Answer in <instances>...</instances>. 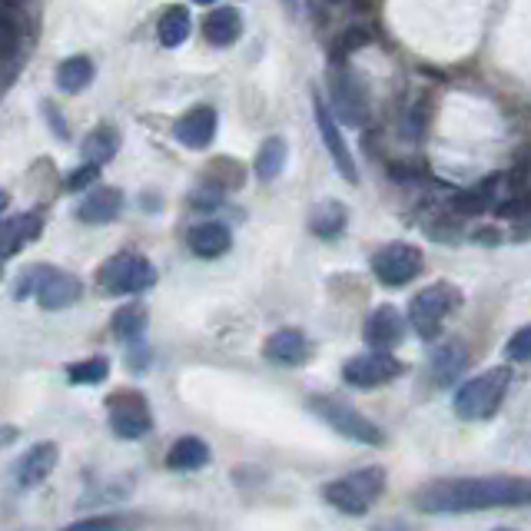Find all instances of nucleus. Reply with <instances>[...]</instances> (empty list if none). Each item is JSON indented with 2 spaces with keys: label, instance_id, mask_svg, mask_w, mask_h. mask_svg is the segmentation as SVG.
<instances>
[{
  "label": "nucleus",
  "instance_id": "cd10ccee",
  "mask_svg": "<svg viewBox=\"0 0 531 531\" xmlns=\"http://www.w3.org/2000/svg\"><path fill=\"white\" fill-rule=\"evenodd\" d=\"M190 30H193V17H190V10H186L183 4H176L170 7L166 14L160 17V24H156V37H160V44L163 47H180L186 37H190Z\"/></svg>",
  "mask_w": 531,
  "mask_h": 531
},
{
  "label": "nucleus",
  "instance_id": "393cba45",
  "mask_svg": "<svg viewBox=\"0 0 531 531\" xmlns=\"http://www.w3.org/2000/svg\"><path fill=\"white\" fill-rule=\"evenodd\" d=\"M495 186H498V176H488L485 183H475V186H468V190L455 193L452 210L458 216H482L488 206L495 203Z\"/></svg>",
  "mask_w": 531,
  "mask_h": 531
},
{
  "label": "nucleus",
  "instance_id": "ddd939ff",
  "mask_svg": "<svg viewBox=\"0 0 531 531\" xmlns=\"http://www.w3.org/2000/svg\"><path fill=\"white\" fill-rule=\"evenodd\" d=\"M40 229H44V213L40 210L4 216V220H0V263L17 256L27 243H34L40 236Z\"/></svg>",
  "mask_w": 531,
  "mask_h": 531
},
{
  "label": "nucleus",
  "instance_id": "f704fd0d",
  "mask_svg": "<svg viewBox=\"0 0 531 531\" xmlns=\"http://www.w3.org/2000/svg\"><path fill=\"white\" fill-rule=\"evenodd\" d=\"M498 216H502V220H525L528 216V196L525 193L508 196V203L498 206Z\"/></svg>",
  "mask_w": 531,
  "mask_h": 531
},
{
  "label": "nucleus",
  "instance_id": "bb28decb",
  "mask_svg": "<svg viewBox=\"0 0 531 531\" xmlns=\"http://www.w3.org/2000/svg\"><path fill=\"white\" fill-rule=\"evenodd\" d=\"M110 329L120 342H140L143 332H147V306H140V303L120 306L113 312Z\"/></svg>",
  "mask_w": 531,
  "mask_h": 531
},
{
  "label": "nucleus",
  "instance_id": "7ed1b4c3",
  "mask_svg": "<svg viewBox=\"0 0 531 531\" xmlns=\"http://www.w3.org/2000/svg\"><path fill=\"white\" fill-rule=\"evenodd\" d=\"M385 492V468L379 465H369V468H359V472H349L336 478V482H329L322 488V498L336 508L342 515H369V508L379 502Z\"/></svg>",
  "mask_w": 531,
  "mask_h": 531
},
{
  "label": "nucleus",
  "instance_id": "f3484780",
  "mask_svg": "<svg viewBox=\"0 0 531 531\" xmlns=\"http://www.w3.org/2000/svg\"><path fill=\"white\" fill-rule=\"evenodd\" d=\"M123 213V190L120 186H97L80 200L77 206V220L100 226V223H113Z\"/></svg>",
  "mask_w": 531,
  "mask_h": 531
},
{
  "label": "nucleus",
  "instance_id": "412c9836",
  "mask_svg": "<svg viewBox=\"0 0 531 531\" xmlns=\"http://www.w3.org/2000/svg\"><path fill=\"white\" fill-rule=\"evenodd\" d=\"M166 465L173 472H196V468L210 465V445L196 435H183V439L173 442V449L166 452Z\"/></svg>",
  "mask_w": 531,
  "mask_h": 531
},
{
  "label": "nucleus",
  "instance_id": "a211bd4d",
  "mask_svg": "<svg viewBox=\"0 0 531 531\" xmlns=\"http://www.w3.org/2000/svg\"><path fill=\"white\" fill-rule=\"evenodd\" d=\"M263 352L276 366H303L309 359V339L303 329H279L266 339Z\"/></svg>",
  "mask_w": 531,
  "mask_h": 531
},
{
  "label": "nucleus",
  "instance_id": "39448f33",
  "mask_svg": "<svg viewBox=\"0 0 531 531\" xmlns=\"http://www.w3.org/2000/svg\"><path fill=\"white\" fill-rule=\"evenodd\" d=\"M309 409L319 415L329 429H336L342 439H352L359 445H382V429L372 419H366L359 409H352L349 402L329 399V395H316L309 399Z\"/></svg>",
  "mask_w": 531,
  "mask_h": 531
},
{
  "label": "nucleus",
  "instance_id": "2eb2a0df",
  "mask_svg": "<svg viewBox=\"0 0 531 531\" xmlns=\"http://www.w3.org/2000/svg\"><path fill=\"white\" fill-rule=\"evenodd\" d=\"M405 336V319L395 306H379L376 312H369L366 326H362V339L369 349H385L392 352Z\"/></svg>",
  "mask_w": 531,
  "mask_h": 531
},
{
  "label": "nucleus",
  "instance_id": "4be33fe9",
  "mask_svg": "<svg viewBox=\"0 0 531 531\" xmlns=\"http://www.w3.org/2000/svg\"><path fill=\"white\" fill-rule=\"evenodd\" d=\"M468 369V349L462 342H445L432 352V376L439 385H452Z\"/></svg>",
  "mask_w": 531,
  "mask_h": 531
},
{
  "label": "nucleus",
  "instance_id": "f8f14e48",
  "mask_svg": "<svg viewBox=\"0 0 531 531\" xmlns=\"http://www.w3.org/2000/svg\"><path fill=\"white\" fill-rule=\"evenodd\" d=\"M57 445L54 442H37V445H30V449L24 452L14 462V482L17 488H37V485H44L50 472L57 468Z\"/></svg>",
  "mask_w": 531,
  "mask_h": 531
},
{
  "label": "nucleus",
  "instance_id": "e433bc0d",
  "mask_svg": "<svg viewBox=\"0 0 531 531\" xmlns=\"http://www.w3.org/2000/svg\"><path fill=\"white\" fill-rule=\"evenodd\" d=\"M17 439V429H10V425H0V449H4V445H10Z\"/></svg>",
  "mask_w": 531,
  "mask_h": 531
},
{
  "label": "nucleus",
  "instance_id": "b1692460",
  "mask_svg": "<svg viewBox=\"0 0 531 531\" xmlns=\"http://www.w3.org/2000/svg\"><path fill=\"white\" fill-rule=\"evenodd\" d=\"M120 130L117 127H110V123H100V127H93L87 133V140H83V160H90V163H110L113 156L120 153Z\"/></svg>",
  "mask_w": 531,
  "mask_h": 531
},
{
  "label": "nucleus",
  "instance_id": "1a4fd4ad",
  "mask_svg": "<svg viewBox=\"0 0 531 531\" xmlns=\"http://www.w3.org/2000/svg\"><path fill=\"white\" fill-rule=\"evenodd\" d=\"M107 415H110V429L113 435L127 442L147 439L153 429V412L147 399L140 392H117L107 399Z\"/></svg>",
  "mask_w": 531,
  "mask_h": 531
},
{
  "label": "nucleus",
  "instance_id": "58836bf2",
  "mask_svg": "<svg viewBox=\"0 0 531 531\" xmlns=\"http://www.w3.org/2000/svg\"><path fill=\"white\" fill-rule=\"evenodd\" d=\"M193 4H203V7H210V4H216V0H193Z\"/></svg>",
  "mask_w": 531,
  "mask_h": 531
},
{
  "label": "nucleus",
  "instance_id": "4c0bfd02",
  "mask_svg": "<svg viewBox=\"0 0 531 531\" xmlns=\"http://www.w3.org/2000/svg\"><path fill=\"white\" fill-rule=\"evenodd\" d=\"M7 206H10V193H4V190H0V213H4Z\"/></svg>",
  "mask_w": 531,
  "mask_h": 531
},
{
  "label": "nucleus",
  "instance_id": "c85d7f7f",
  "mask_svg": "<svg viewBox=\"0 0 531 531\" xmlns=\"http://www.w3.org/2000/svg\"><path fill=\"white\" fill-rule=\"evenodd\" d=\"M93 60L90 57H67L64 64L57 67V87L64 90V93H80L83 87H90V80H93Z\"/></svg>",
  "mask_w": 531,
  "mask_h": 531
},
{
  "label": "nucleus",
  "instance_id": "423d86ee",
  "mask_svg": "<svg viewBox=\"0 0 531 531\" xmlns=\"http://www.w3.org/2000/svg\"><path fill=\"white\" fill-rule=\"evenodd\" d=\"M458 303H462V296H458V289L449 286V283H435V286H429V289H422V293L412 296V303H409V322H412V329L419 332L425 342L439 339L445 316H449V312H452Z\"/></svg>",
  "mask_w": 531,
  "mask_h": 531
},
{
  "label": "nucleus",
  "instance_id": "4468645a",
  "mask_svg": "<svg viewBox=\"0 0 531 531\" xmlns=\"http://www.w3.org/2000/svg\"><path fill=\"white\" fill-rule=\"evenodd\" d=\"M216 127H220V117H216L213 107H206V103H200V107H193L190 113H183L180 120H176L173 127V137L183 143V147L190 150H206L216 137Z\"/></svg>",
  "mask_w": 531,
  "mask_h": 531
},
{
  "label": "nucleus",
  "instance_id": "dca6fc26",
  "mask_svg": "<svg viewBox=\"0 0 531 531\" xmlns=\"http://www.w3.org/2000/svg\"><path fill=\"white\" fill-rule=\"evenodd\" d=\"M83 296V283L80 276L64 273V269H50L47 279L37 289V303L40 309L57 312V309H70Z\"/></svg>",
  "mask_w": 531,
  "mask_h": 531
},
{
  "label": "nucleus",
  "instance_id": "6e6552de",
  "mask_svg": "<svg viewBox=\"0 0 531 531\" xmlns=\"http://www.w3.org/2000/svg\"><path fill=\"white\" fill-rule=\"evenodd\" d=\"M422 266H425L422 249L412 243H389L372 256V273H376L379 283L389 289L409 286L412 279L422 273Z\"/></svg>",
  "mask_w": 531,
  "mask_h": 531
},
{
  "label": "nucleus",
  "instance_id": "2f4dec72",
  "mask_svg": "<svg viewBox=\"0 0 531 531\" xmlns=\"http://www.w3.org/2000/svg\"><path fill=\"white\" fill-rule=\"evenodd\" d=\"M20 47V24L7 4H0V57H14Z\"/></svg>",
  "mask_w": 531,
  "mask_h": 531
},
{
  "label": "nucleus",
  "instance_id": "f257e3e1",
  "mask_svg": "<svg viewBox=\"0 0 531 531\" xmlns=\"http://www.w3.org/2000/svg\"><path fill=\"white\" fill-rule=\"evenodd\" d=\"M531 498L528 478L488 475V478H449L415 495V508L425 515H468L488 508H522Z\"/></svg>",
  "mask_w": 531,
  "mask_h": 531
},
{
  "label": "nucleus",
  "instance_id": "5701e85b",
  "mask_svg": "<svg viewBox=\"0 0 531 531\" xmlns=\"http://www.w3.org/2000/svg\"><path fill=\"white\" fill-rule=\"evenodd\" d=\"M346 223H349V210L342 203H336V200H326V203L312 206V213H309V229H312V236H319V239L342 236Z\"/></svg>",
  "mask_w": 531,
  "mask_h": 531
},
{
  "label": "nucleus",
  "instance_id": "72a5a7b5",
  "mask_svg": "<svg viewBox=\"0 0 531 531\" xmlns=\"http://www.w3.org/2000/svg\"><path fill=\"white\" fill-rule=\"evenodd\" d=\"M505 356L512 359V362H528L531 359V329L528 326H522L512 339H508Z\"/></svg>",
  "mask_w": 531,
  "mask_h": 531
},
{
  "label": "nucleus",
  "instance_id": "c756f323",
  "mask_svg": "<svg viewBox=\"0 0 531 531\" xmlns=\"http://www.w3.org/2000/svg\"><path fill=\"white\" fill-rule=\"evenodd\" d=\"M107 376H110L107 356H93V359H83V362H74V366H67L70 385H100Z\"/></svg>",
  "mask_w": 531,
  "mask_h": 531
},
{
  "label": "nucleus",
  "instance_id": "7c9ffc66",
  "mask_svg": "<svg viewBox=\"0 0 531 531\" xmlns=\"http://www.w3.org/2000/svg\"><path fill=\"white\" fill-rule=\"evenodd\" d=\"M54 266H47V263H34V266H27L24 273L17 276V283H14V299H30V296H37V289H40V283L47 279V273Z\"/></svg>",
  "mask_w": 531,
  "mask_h": 531
},
{
  "label": "nucleus",
  "instance_id": "ea45409f",
  "mask_svg": "<svg viewBox=\"0 0 531 531\" xmlns=\"http://www.w3.org/2000/svg\"><path fill=\"white\" fill-rule=\"evenodd\" d=\"M4 4H7V7H17V4H24V0H4Z\"/></svg>",
  "mask_w": 531,
  "mask_h": 531
},
{
  "label": "nucleus",
  "instance_id": "9b49d317",
  "mask_svg": "<svg viewBox=\"0 0 531 531\" xmlns=\"http://www.w3.org/2000/svg\"><path fill=\"white\" fill-rule=\"evenodd\" d=\"M316 127H319V137H322V143H326V150L332 156V163H336V170H339L342 180L359 183V166H356V160H352L346 140H342L339 123L329 113L326 103H322V97H316Z\"/></svg>",
  "mask_w": 531,
  "mask_h": 531
},
{
  "label": "nucleus",
  "instance_id": "c9c22d12",
  "mask_svg": "<svg viewBox=\"0 0 531 531\" xmlns=\"http://www.w3.org/2000/svg\"><path fill=\"white\" fill-rule=\"evenodd\" d=\"M117 525H123V522L110 515V518H80V522H74L70 528H74V531H90V528H117Z\"/></svg>",
  "mask_w": 531,
  "mask_h": 531
},
{
  "label": "nucleus",
  "instance_id": "473e14b6",
  "mask_svg": "<svg viewBox=\"0 0 531 531\" xmlns=\"http://www.w3.org/2000/svg\"><path fill=\"white\" fill-rule=\"evenodd\" d=\"M97 176H100V166L87 160V163L77 166V170L67 176V190H70V193H83V190H90V186L97 183Z\"/></svg>",
  "mask_w": 531,
  "mask_h": 531
},
{
  "label": "nucleus",
  "instance_id": "20e7f679",
  "mask_svg": "<svg viewBox=\"0 0 531 531\" xmlns=\"http://www.w3.org/2000/svg\"><path fill=\"white\" fill-rule=\"evenodd\" d=\"M97 283L110 296H140L156 283V269L140 253H117L100 266Z\"/></svg>",
  "mask_w": 531,
  "mask_h": 531
},
{
  "label": "nucleus",
  "instance_id": "f03ea898",
  "mask_svg": "<svg viewBox=\"0 0 531 531\" xmlns=\"http://www.w3.org/2000/svg\"><path fill=\"white\" fill-rule=\"evenodd\" d=\"M512 389V369L495 366L482 372V376L468 379L462 389L455 392V415L465 422H482L502 409L505 395Z\"/></svg>",
  "mask_w": 531,
  "mask_h": 531
},
{
  "label": "nucleus",
  "instance_id": "a19ab883",
  "mask_svg": "<svg viewBox=\"0 0 531 531\" xmlns=\"http://www.w3.org/2000/svg\"><path fill=\"white\" fill-rule=\"evenodd\" d=\"M329 4H346V0H329Z\"/></svg>",
  "mask_w": 531,
  "mask_h": 531
},
{
  "label": "nucleus",
  "instance_id": "aec40b11",
  "mask_svg": "<svg viewBox=\"0 0 531 531\" xmlns=\"http://www.w3.org/2000/svg\"><path fill=\"white\" fill-rule=\"evenodd\" d=\"M203 34L213 47H233L243 34V17H239L236 7H216L206 14Z\"/></svg>",
  "mask_w": 531,
  "mask_h": 531
},
{
  "label": "nucleus",
  "instance_id": "9d476101",
  "mask_svg": "<svg viewBox=\"0 0 531 531\" xmlns=\"http://www.w3.org/2000/svg\"><path fill=\"white\" fill-rule=\"evenodd\" d=\"M405 366L392 352L385 349H369L362 356H352L346 366H342V379L356 389H379V385H389L392 379H399Z\"/></svg>",
  "mask_w": 531,
  "mask_h": 531
},
{
  "label": "nucleus",
  "instance_id": "6ab92c4d",
  "mask_svg": "<svg viewBox=\"0 0 531 531\" xmlns=\"http://www.w3.org/2000/svg\"><path fill=\"white\" fill-rule=\"evenodd\" d=\"M186 243H190V249L200 259H216V256L229 253V246H233V233H229V226L210 220V223L193 226L190 236H186Z\"/></svg>",
  "mask_w": 531,
  "mask_h": 531
},
{
  "label": "nucleus",
  "instance_id": "a878e982",
  "mask_svg": "<svg viewBox=\"0 0 531 531\" xmlns=\"http://www.w3.org/2000/svg\"><path fill=\"white\" fill-rule=\"evenodd\" d=\"M286 160H289V143L283 137H269L263 147L256 153V176L259 183H273L279 173L286 170Z\"/></svg>",
  "mask_w": 531,
  "mask_h": 531
},
{
  "label": "nucleus",
  "instance_id": "0eeeda50",
  "mask_svg": "<svg viewBox=\"0 0 531 531\" xmlns=\"http://www.w3.org/2000/svg\"><path fill=\"white\" fill-rule=\"evenodd\" d=\"M329 93H332V107H329L332 117H336L339 123H349V127H366L369 93L356 77L349 74V70H342L339 64H332Z\"/></svg>",
  "mask_w": 531,
  "mask_h": 531
}]
</instances>
